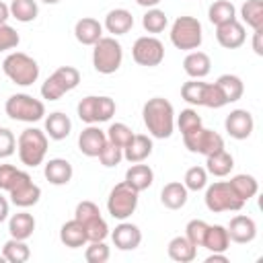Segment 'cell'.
Segmentation results:
<instances>
[{"label": "cell", "instance_id": "obj_7", "mask_svg": "<svg viewBox=\"0 0 263 263\" xmlns=\"http://www.w3.org/2000/svg\"><path fill=\"white\" fill-rule=\"evenodd\" d=\"M78 82H80V72L74 66H60L41 84V97L45 101H58L66 92L74 90L78 86Z\"/></svg>", "mask_w": 263, "mask_h": 263}, {"label": "cell", "instance_id": "obj_40", "mask_svg": "<svg viewBox=\"0 0 263 263\" xmlns=\"http://www.w3.org/2000/svg\"><path fill=\"white\" fill-rule=\"evenodd\" d=\"M183 185L187 187V191H201L208 185V171L203 166H191L185 173Z\"/></svg>", "mask_w": 263, "mask_h": 263}, {"label": "cell", "instance_id": "obj_28", "mask_svg": "<svg viewBox=\"0 0 263 263\" xmlns=\"http://www.w3.org/2000/svg\"><path fill=\"white\" fill-rule=\"evenodd\" d=\"M8 232L12 238L27 240L35 232V218L29 212H16L8 220Z\"/></svg>", "mask_w": 263, "mask_h": 263}, {"label": "cell", "instance_id": "obj_22", "mask_svg": "<svg viewBox=\"0 0 263 263\" xmlns=\"http://www.w3.org/2000/svg\"><path fill=\"white\" fill-rule=\"evenodd\" d=\"M132 27H134V16L125 8H113L105 16V29L111 33V37L125 35L127 31H132Z\"/></svg>", "mask_w": 263, "mask_h": 263}, {"label": "cell", "instance_id": "obj_53", "mask_svg": "<svg viewBox=\"0 0 263 263\" xmlns=\"http://www.w3.org/2000/svg\"><path fill=\"white\" fill-rule=\"evenodd\" d=\"M8 218V201H6V197L0 193V222H4Z\"/></svg>", "mask_w": 263, "mask_h": 263}, {"label": "cell", "instance_id": "obj_49", "mask_svg": "<svg viewBox=\"0 0 263 263\" xmlns=\"http://www.w3.org/2000/svg\"><path fill=\"white\" fill-rule=\"evenodd\" d=\"M21 43V37L18 33L6 25V23H0V51H8V49H14L16 45Z\"/></svg>", "mask_w": 263, "mask_h": 263}, {"label": "cell", "instance_id": "obj_10", "mask_svg": "<svg viewBox=\"0 0 263 263\" xmlns=\"http://www.w3.org/2000/svg\"><path fill=\"white\" fill-rule=\"evenodd\" d=\"M78 117L80 121L88 123V125H95V123H103V121H109L113 115H115V101L111 97H84L78 107Z\"/></svg>", "mask_w": 263, "mask_h": 263}, {"label": "cell", "instance_id": "obj_21", "mask_svg": "<svg viewBox=\"0 0 263 263\" xmlns=\"http://www.w3.org/2000/svg\"><path fill=\"white\" fill-rule=\"evenodd\" d=\"M43 175L51 185H68L72 181L74 168L66 158H51L49 162H45Z\"/></svg>", "mask_w": 263, "mask_h": 263}, {"label": "cell", "instance_id": "obj_8", "mask_svg": "<svg viewBox=\"0 0 263 263\" xmlns=\"http://www.w3.org/2000/svg\"><path fill=\"white\" fill-rule=\"evenodd\" d=\"M205 208L214 214L220 212H238L242 210L245 201L234 193V189L230 187L228 181H216L212 185H208L205 189Z\"/></svg>", "mask_w": 263, "mask_h": 263}, {"label": "cell", "instance_id": "obj_38", "mask_svg": "<svg viewBox=\"0 0 263 263\" xmlns=\"http://www.w3.org/2000/svg\"><path fill=\"white\" fill-rule=\"evenodd\" d=\"M168 25V18L164 14V10L160 8H148V12L142 16V27L148 31V33H162Z\"/></svg>", "mask_w": 263, "mask_h": 263}, {"label": "cell", "instance_id": "obj_56", "mask_svg": "<svg viewBox=\"0 0 263 263\" xmlns=\"http://www.w3.org/2000/svg\"><path fill=\"white\" fill-rule=\"evenodd\" d=\"M136 2H138L140 6H144V8H154L160 0H136Z\"/></svg>", "mask_w": 263, "mask_h": 263}, {"label": "cell", "instance_id": "obj_57", "mask_svg": "<svg viewBox=\"0 0 263 263\" xmlns=\"http://www.w3.org/2000/svg\"><path fill=\"white\" fill-rule=\"evenodd\" d=\"M41 2H45V4H58L60 0H41Z\"/></svg>", "mask_w": 263, "mask_h": 263}, {"label": "cell", "instance_id": "obj_14", "mask_svg": "<svg viewBox=\"0 0 263 263\" xmlns=\"http://www.w3.org/2000/svg\"><path fill=\"white\" fill-rule=\"evenodd\" d=\"M224 127L230 138L234 140H247L255 129V119L247 109H234L226 115Z\"/></svg>", "mask_w": 263, "mask_h": 263}, {"label": "cell", "instance_id": "obj_31", "mask_svg": "<svg viewBox=\"0 0 263 263\" xmlns=\"http://www.w3.org/2000/svg\"><path fill=\"white\" fill-rule=\"evenodd\" d=\"M166 253H168V257H171L173 261L189 263V261L195 259L197 247L191 245L185 236H175V238H171V242H168V247H166Z\"/></svg>", "mask_w": 263, "mask_h": 263}, {"label": "cell", "instance_id": "obj_54", "mask_svg": "<svg viewBox=\"0 0 263 263\" xmlns=\"http://www.w3.org/2000/svg\"><path fill=\"white\" fill-rule=\"evenodd\" d=\"M216 261H220V263H228V257H226L224 253H212V255L205 259V263H216Z\"/></svg>", "mask_w": 263, "mask_h": 263}, {"label": "cell", "instance_id": "obj_29", "mask_svg": "<svg viewBox=\"0 0 263 263\" xmlns=\"http://www.w3.org/2000/svg\"><path fill=\"white\" fill-rule=\"evenodd\" d=\"M232 168H234V158L226 150H220V152L205 156V171L214 177H226V175H230Z\"/></svg>", "mask_w": 263, "mask_h": 263}, {"label": "cell", "instance_id": "obj_51", "mask_svg": "<svg viewBox=\"0 0 263 263\" xmlns=\"http://www.w3.org/2000/svg\"><path fill=\"white\" fill-rule=\"evenodd\" d=\"M18 175V168L12 164H0V189L8 191L14 185V179Z\"/></svg>", "mask_w": 263, "mask_h": 263}, {"label": "cell", "instance_id": "obj_6", "mask_svg": "<svg viewBox=\"0 0 263 263\" xmlns=\"http://www.w3.org/2000/svg\"><path fill=\"white\" fill-rule=\"evenodd\" d=\"M203 41L201 23L195 16H179L171 27V43L183 51L199 49Z\"/></svg>", "mask_w": 263, "mask_h": 263}, {"label": "cell", "instance_id": "obj_1", "mask_svg": "<svg viewBox=\"0 0 263 263\" xmlns=\"http://www.w3.org/2000/svg\"><path fill=\"white\" fill-rule=\"evenodd\" d=\"M142 117H144V125L148 127L152 138L164 140L173 136L175 129V109L173 105L162 99V97H152L144 103L142 109Z\"/></svg>", "mask_w": 263, "mask_h": 263}, {"label": "cell", "instance_id": "obj_44", "mask_svg": "<svg viewBox=\"0 0 263 263\" xmlns=\"http://www.w3.org/2000/svg\"><path fill=\"white\" fill-rule=\"evenodd\" d=\"M111 257V251L109 247L105 245V240H95V242H88L86 251H84V259L88 263H105L109 261Z\"/></svg>", "mask_w": 263, "mask_h": 263}, {"label": "cell", "instance_id": "obj_13", "mask_svg": "<svg viewBox=\"0 0 263 263\" xmlns=\"http://www.w3.org/2000/svg\"><path fill=\"white\" fill-rule=\"evenodd\" d=\"M8 195H10V201L18 208H31L39 201L41 197V187L33 183L31 175L25 173V171H18L16 179H14V185L8 189Z\"/></svg>", "mask_w": 263, "mask_h": 263}, {"label": "cell", "instance_id": "obj_32", "mask_svg": "<svg viewBox=\"0 0 263 263\" xmlns=\"http://www.w3.org/2000/svg\"><path fill=\"white\" fill-rule=\"evenodd\" d=\"M216 84H218V88L222 90L226 103H236V101L242 97V92H245L242 80H240L238 76H234V74H222V76L216 80Z\"/></svg>", "mask_w": 263, "mask_h": 263}, {"label": "cell", "instance_id": "obj_46", "mask_svg": "<svg viewBox=\"0 0 263 263\" xmlns=\"http://www.w3.org/2000/svg\"><path fill=\"white\" fill-rule=\"evenodd\" d=\"M177 125H179L181 134H189V132L201 127V117L197 115L195 109H183L177 117Z\"/></svg>", "mask_w": 263, "mask_h": 263}, {"label": "cell", "instance_id": "obj_24", "mask_svg": "<svg viewBox=\"0 0 263 263\" xmlns=\"http://www.w3.org/2000/svg\"><path fill=\"white\" fill-rule=\"evenodd\" d=\"M125 183L136 189L138 193L148 189L152 183H154V171L148 166V164H142V162H134L127 171H125Z\"/></svg>", "mask_w": 263, "mask_h": 263}, {"label": "cell", "instance_id": "obj_39", "mask_svg": "<svg viewBox=\"0 0 263 263\" xmlns=\"http://www.w3.org/2000/svg\"><path fill=\"white\" fill-rule=\"evenodd\" d=\"M203 90H205V82H199L197 78L187 80L181 86V97L183 101H187L189 105H201L203 101Z\"/></svg>", "mask_w": 263, "mask_h": 263}, {"label": "cell", "instance_id": "obj_4", "mask_svg": "<svg viewBox=\"0 0 263 263\" xmlns=\"http://www.w3.org/2000/svg\"><path fill=\"white\" fill-rule=\"evenodd\" d=\"M123 62L121 43L115 37H101L92 45V66L99 74H113Z\"/></svg>", "mask_w": 263, "mask_h": 263}, {"label": "cell", "instance_id": "obj_3", "mask_svg": "<svg viewBox=\"0 0 263 263\" xmlns=\"http://www.w3.org/2000/svg\"><path fill=\"white\" fill-rule=\"evenodd\" d=\"M2 70L10 78V82L18 86H31L39 78V64L23 51L8 53L2 62Z\"/></svg>", "mask_w": 263, "mask_h": 263}, {"label": "cell", "instance_id": "obj_45", "mask_svg": "<svg viewBox=\"0 0 263 263\" xmlns=\"http://www.w3.org/2000/svg\"><path fill=\"white\" fill-rule=\"evenodd\" d=\"M105 134H107V140L113 142V144L119 146V148H123V146L132 140V136H134V132H132L125 123H111Z\"/></svg>", "mask_w": 263, "mask_h": 263}, {"label": "cell", "instance_id": "obj_12", "mask_svg": "<svg viewBox=\"0 0 263 263\" xmlns=\"http://www.w3.org/2000/svg\"><path fill=\"white\" fill-rule=\"evenodd\" d=\"M132 58L140 66L154 68L164 60V45L160 43V39L150 37V35L138 37L134 47H132Z\"/></svg>", "mask_w": 263, "mask_h": 263}, {"label": "cell", "instance_id": "obj_5", "mask_svg": "<svg viewBox=\"0 0 263 263\" xmlns=\"http://www.w3.org/2000/svg\"><path fill=\"white\" fill-rule=\"evenodd\" d=\"M4 111L10 119L25 121V123H35V121L45 117L43 101L31 97V95H25V92H16V95L8 97L6 105H4Z\"/></svg>", "mask_w": 263, "mask_h": 263}, {"label": "cell", "instance_id": "obj_19", "mask_svg": "<svg viewBox=\"0 0 263 263\" xmlns=\"http://www.w3.org/2000/svg\"><path fill=\"white\" fill-rule=\"evenodd\" d=\"M74 37L82 45H95L103 37V25L92 16H82L74 25Z\"/></svg>", "mask_w": 263, "mask_h": 263}, {"label": "cell", "instance_id": "obj_50", "mask_svg": "<svg viewBox=\"0 0 263 263\" xmlns=\"http://www.w3.org/2000/svg\"><path fill=\"white\" fill-rule=\"evenodd\" d=\"M16 150V138L10 129L0 127V158H8L12 156Z\"/></svg>", "mask_w": 263, "mask_h": 263}, {"label": "cell", "instance_id": "obj_43", "mask_svg": "<svg viewBox=\"0 0 263 263\" xmlns=\"http://www.w3.org/2000/svg\"><path fill=\"white\" fill-rule=\"evenodd\" d=\"M208 222H203V220H191V222H187V226H185V238L191 242V245H195V247H201L203 245V238H205V232H208Z\"/></svg>", "mask_w": 263, "mask_h": 263}, {"label": "cell", "instance_id": "obj_33", "mask_svg": "<svg viewBox=\"0 0 263 263\" xmlns=\"http://www.w3.org/2000/svg\"><path fill=\"white\" fill-rule=\"evenodd\" d=\"M230 187L234 189V193L247 203L251 197H255L257 195V191H259V183H257V179L253 177V175H234L230 181Z\"/></svg>", "mask_w": 263, "mask_h": 263}, {"label": "cell", "instance_id": "obj_23", "mask_svg": "<svg viewBox=\"0 0 263 263\" xmlns=\"http://www.w3.org/2000/svg\"><path fill=\"white\" fill-rule=\"evenodd\" d=\"M183 70H185V74L189 76V78H203V76H208L210 74V70H212V60H210V55L208 53H203V51H189L187 55H185V60H183Z\"/></svg>", "mask_w": 263, "mask_h": 263}, {"label": "cell", "instance_id": "obj_15", "mask_svg": "<svg viewBox=\"0 0 263 263\" xmlns=\"http://www.w3.org/2000/svg\"><path fill=\"white\" fill-rule=\"evenodd\" d=\"M105 144H107V134L97 125L84 127L78 136V150L88 158L99 156V152L103 150Z\"/></svg>", "mask_w": 263, "mask_h": 263}, {"label": "cell", "instance_id": "obj_18", "mask_svg": "<svg viewBox=\"0 0 263 263\" xmlns=\"http://www.w3.org/2000/svg\"><path fill=\"white\" fill-rule=\"evenodd\" d=\"M216 39H218V43L224 49H236V47H240L245 43L247 33H245L242 23H238L234 18L230 23H224V25H218L216 27Z\"/></svg>", "mask_w": 263, "mask_h": 263}, {"label": "cell", "instance_id": "obj_36", "mask_svg": "<svg viewBox=\"0 0 263 263\" xmlns=\"http://www.w3.org/2000/svg\"><path fill=\"white\" fill-rule=\"evenodd\" d=\"M240 16H242V23L253 31L263 29V0H247L240 6Z\"/></svg>", "mask_w": 263, "mask_h": 263}, {"label": "cell", "instance_id": "obj_27", "mask_svg": "<svg viewBox=\"0 0 263 263\" xmlns=\"http://www.w3.org/2000/svg\"><path fill=\"white\" fill-rule=\"evenodd\" d=\"M60 240H62V245H66L70 249H78V247H84L88 242L86 230H84V226L76 218L74 220H68L66 224H62V228H60Z\"/></svg>", "mask_w": 263, "mask_h": 263}, {"label": "cell", "instance_id": "obj_30", "mask_svg": "<svg viewBox=\"0 0 263 263\" xmlns=\"http://www.w3.org/2000/svg\"><path fill=\"white\" fill-rule=\"evenodd\" d=\"M210 253H226V249L230 247V236H228V230L220 224H214V226H208V232H205V238H203V245Z\"/></svg>", "mask_w": 263, "mask_h": 263}, {"label": "cell", "instance_id": "obj_48", "mask_svg": "<svg viewBox=\"0 0 263 263\" xmlns=\"http://www.w3.org/2000/svg\"><path fill=\"white\" fill-rule=\"evenodd\" d=\"M84 230H86V238L88 242H95V240H105L109 236V226L107 222L99 216L95 220H90L88 224H84Z\"/></svg>", "mask_w": 263, "mask_h": 263}, {"label": "cell", "instance_id": "obj_25", "mask_svg": "<svg viewBox=\"0 0 263 263\" xmlns=\"http://www.w3.org/2000/svg\"><path fill=\"white\" fill-rule=\"evenodd\" d=\"M70 132H72V121H70V117L66 113L53 111V113H49L45 117V134H47V138L64 140V138L70 136Z\"/></svg>", "mask_w": 263, "mask_h": 263}, {"label": "cell", "instance_id": "obj_55", "mask_svg": "<svg viewBox=\"0 0 263 263\" xmlns=\"http://www.w3.org/2000/svg\"><path fill=\"white\" fill-rule=\"evenodd\" d=\"M10 18V8L0 0V23H6Z\"/></svg>", "mask_w": 263, "mask_h": 263}, {"label": "cell", "instance_id": "obj_41", "mask_svg": "<svg viewBox=\"0 0 263 263\" xmlns=\"http://www.w3.org/2000/svg\"><path fill=\"white\" fill-rule=\"evenodd\" d=\"M228 105L222 90L218 88L216 82H205V90H203V101H201V107H210V109H220Z\"/></svg>", "mask_w": 263, "mask_h": 263}, {"label": "cell", "instance_id": "obj_26", "mask_svg": "<svg viewBox=\"0 0 263 263\" xmlns=\"http://www.w3.org/2000/svg\"><path fill=\"white\" fill-rule=\"evenodd\" d=\"M187 197H189L187 195V187L183 183H179V181L166 183L162 187V191H160V201L168 210H181L187 203Z\"/></svg>", "mask_w": 263, "mask_h": 263}, {"label": "cell", "instance_id": "obj_35", "mask_svg": "<svg viewBox=\"0 0 263 263\" xmlns=\"http://www.w3.org/2000/svg\"><path fill=\"white\" fill-rule=\"evenodd\" d=\"M2 255L8 263H25L31 257V249L25 240H18V238L10 236V240H6L4 247H2Z\"/></svg>", "mask_w": 263, "mask_h": 263}, {"label": "cell", "instance_id": "obj_20", "mask_svg": "<svg viewBox=\"0 0 263 263\" xmlns=\"http://www.w3.org/2000/svg\"><path fill=\"white\" fill-rule=\"evenodd\" d=\"M152 140L144 134H134L132 140L123 146V158L127 162H144L150 154H152Z\"/></svg>", "mask_w": 263, "mask_h": 263}, {"label": "cell", "instance_id": "obj_9", "mask_svg": "<svg viewBox=\"0 0 263 263\" xmlns=\"http://www.w3.org/2000/svg\"><path fill=\"white\" fill-rule=\"evenodd\" d=\"M138 208V191L132 189L125 181L117 183L107 197V212L115 220H127Z\"/></svg>", "mask_w": 263, "mask_h": 263}, {"label": "cell", "instance_id": "obj_42", "mask_svg": "<svg viewBox=\"0 0 263 263\" xmlns=\"http://www.w3.org/2000/svg\"><path fill=\"white\" fill-rule=\"evenodd\" d=\"M99 160H101V164L103 166H117L121 160H123V148H119V146H115L113 142H109L107 140V144L103 146V150L99 152V156H97Z\"/></svg>", "mask_w": 263, "mask_h": 263}, {"label": "cell", "instance_id": "obj_16", "mask_svg": "<svg viewBox=\"0 0 263 263\" xmlns=\"http://www.w3.org/2000/svg\"><path fill=\"white\" fill-rule=\"evenodd\" d=\"M111 238L119 251H134L142 242V230L132 222L121 220V224H117L115 230L111 232Z\"/></svg>", "mask_w": 263, "mask_h": 263}, {"label": "cell", "instance_id": "obj_11", "mask_svg": "<svg viewBox=\"0 0 263 263\" xmlns=\"http://www.w3.org/2000/svg\"><path fill=\"white\" fill-rule=\"evenodd\" d=\"M183 144L189 152L193 154H203L210 156L214 152L224 150V140L218 132L214 129H205V127H197L189 134H183Z\"/></svg>", "mask_w": 263, "mask_h": 263}, {"label": "cell", "instance_id": "obj_47", "mask_svg": "<svg viewBox=\"0 0 263 263\" xmlns=\"http://www.w3.org/2000/svg\"><path fill=\"white\" fill-rule=\"evenodd\" d=\"M101 216V212H99V205L95 203V201H88V199H84V201H80L78 205H76V210H74V218L84 226V224H88L90 220H95V218H99Z\"/></svg>", "mask_w": 263, "mask_h": 263}, {"label": "cell", "instance_id": "obj_34", "mask_svg": "<svg viewBox=\"0 0 263 263\" xmlns=\"http://www.w3.org/2000/svg\"><path fill=\"white\" fill-rule=\"evenodd\" d=\"M208 18H210V23L212 25H224V23H230V21H234L236 18V8H234V4L232 2H228V0H216L212 6H210V10H208Z\"/></svg>", "mask_w": 263, "mask_h": 263}, {"label": "cell", "instance_id": "obj_37", "mask_svg": "<svg viewBox=\"0 0 263 263\" xmlns=\"http://www.w3.org/2000/svg\"><path fill=\"white\" fill-rule=\"evenodd\" d=\"M10 16L18 23H31L39 14V6L35 0H12L10 2Z\"/></svg>", "mask_w": 263, "mask_h": 263}, {"label": "cell", "instance_id": "obj_17", "mask_svg": "<svg viewBox=\"0 0 263 263\" xmlns=\"http://www.w3.org/2000/svg\"><path fill=\"white\" fill-rule=\"evenodd\" d=\"M228 236L232 242H238V245H247V242H253L255 236H257V224L251 216H234L228 224Z\"/></svg>", "mask_w": 263, "mask_h": 263}, {"label": "cell", "instance_id": "obj_52", "mask_svg": "<svg viewBox=\"0 0 263 263\" xmlns=\"http://www.w3.org/2000/svg\"><path fill=\"white\" fill-rule=\"evenodd\" d=\"M261 35H263V29H255V33H253V49H255V53H257V55H263Z\"/></svg>", "mask_w": 263, "mask_h": 263}, {"label": "cell", "instance_id": "obj_2", "mask_svg": "<svg viewBox=\"0 0 263 263\" xmlns=\"http://www.w3.org/2000/svg\"><path fill=\"white\" fill-rule=\"evenodd\" d=\"M18 158L27 166H39L47 154V134L37 127H27L16 140Z\"/></svg>", "mask_w": 263, "mask_h": 263}]
</instances>
